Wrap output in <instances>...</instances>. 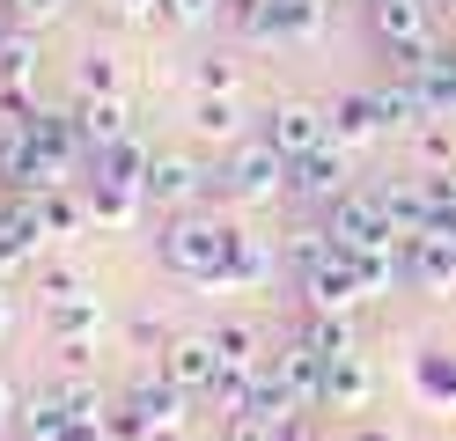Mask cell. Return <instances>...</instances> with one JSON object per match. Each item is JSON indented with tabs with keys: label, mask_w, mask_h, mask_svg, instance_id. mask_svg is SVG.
I'll return each instance as SVG.
<instances>
[{
	"label": "cell",
	"mask_w": 456,
	"mask_h": 441,
	"mask_svg": "<svg viewBox=\"0 0 456 441\" xmlns=\"http://www.w3.org/2000/svg\"><path fill=\"white\" fill-rule=\"evenodd\" d=\"M148 441H191V434H184V427H155Z\"/></svg>",
	"instance_id": "cell-39"
},
{
	"label": "cell",
	"mask_w": 456,
	"mask_h": 441,
	"mask_svg": "<svg viewBox=\"0 0 456 441\" xmlns=\"http://www.w3.org/2000/svg\"><path fill=\"white\" fill-rule=\"evenodd\" d=\"M354 441H390V434H383V427H361V434H354Z\"/></svg>",
	"instance_id": "cell-40"
},
{
	"label": "cell",
	"mask_w": 456,
	"mask_h": 441,
	"mask_svg": "<svg viewBox=\"0 0 456 441\" xmlns=\"http://www.w3.org/2000/svg\"><path fill=\"white\" fill-rule=\"evenodd\" d=\"M265 280H273V250H265V235L236 228V257H228L221 287H265Z\"/></svg>",
	"instance_id": "cell-25"
},
{
	"label": "cell",
	"mask_w": 456,
	"mask_h": 441,
	"mask_svg": "<svg viewBox=\"0 0 456 441\" xmlns=\"http://www.w3.org/2000/svg\"><path fill=\"white\" fill-rule=\"evenodd\" d=\"M162 375L177 382L184 397H207L221 382V353H214V331H177L162 339Z\"/></svg>",
	"instance_id": "cell-10"
},
{
	"label": "cell",
	"mask_w": 456,
	"mask_h": 441,
	"mask_svg": "<svg viewBox=\"0 0 456 441\" xmlns=\"http://www.w3.org/2000/svg\"><path fill=\"white\" fill-rule=\"evenodd\" d=\"M0 8H8V22H15V29H52V22L74 8V0H0Z\"/></svg>",
	"instance_id": "cell-33"
},
{
	"label": "cell",
	"mask_w": 456,
	"mask_h": 441,
	"mask_svg": "<svg viewBox=\"0 0 456 441\" xmlns=\"http://www.w3.org/2000/svg\"><path fill=\"white\" fill-rule=\"evenodd\" d=\"M228 0H169V22H214Z\"/></svg>",
	"instance_id": "cell-36"
},
{
	"label": "cell",
	"mask_w": 456,
	"mask_h": 441,
	"mask_svg": "<svg viewBox=\"0 0 456 441\" xmlns=\"http://www.w3.org/2000/svg\"><path fill=\"white\" fill-rule=\"evenodd\" d=\"M74 126H81V140H89V155H103V147L133 140V103L126 96H81L74 103Z\"/></svg>",
	"instance_id": "cell-15"
},
{
	"label": "cell",
	"mask_w": 456,
	"mask_h": 441,
	"mask_svg": "<svg viewBox=\"0 0 456 441\" xmlns=\"http://www.w3.org/2000/svg\"><path fill=\"white\" fill-rule=\"evenodd\" d=\"M324 228H331L338 250H405V243H397V228H390L383 192H354L346 184V192L324 206Z\"/></svg>",
	"instance_id": "cell-3"
},
{
	"label": "cell",
	"mask_w": 456,
	"mask_h": 441,
	"mask_svg": "<svg viewBox=\"0 0 456 441\" xmlns=\"http://www.w3.org/2000/svg\"><path fill=\"white\" fill-rule=\"evenodd\" d=\"M368 397H376V368H368V353H338V361L324 368V404L331 412H368Z\"/></svg>",
	"instance_id": "cell-17"
},
{
	"label": "cell",
	"mask_w": 456,
	"mask_h": 441,
	"mask_svg": "<svg viewBox=\"0 0 456 441\" xmlns=\"http://www.w3.org/2000/svg\"><path fill=\"white\" fill-rule=\"evenodd\" d=\"M45 331H52V346L67 353V368H89V353L103 339V302H96V294H81V302L45 309Z\"/></svg>",
	"instance_id": "cell-11"
},
{
	"label": "cell",
	"mask_w": 456,
	"mask_h": 441,
	"mask_svg": "<svg viewBox=\"0 0 456 441\" xmlns=\"http://www.w3.org/2000/svg\"><path fill=\"white\" fill-rule=\"evenodd\" d=\"M8 29H15V22H8V8H0V37H8Z\"/></svg>",
	"instance_id": "cell-41"
},
{
	"label": "cell",
	"mask_w": 456,
	"mask_h": 441,
	"mask_svg": "<svg viewBox=\"0 0 456 441\" xmlns=\"http://www.w3.org/2000/svg\"><path fill=\"white\" fill-rule=\"evenodd\" d=\"M427 8H435V0H376V8H368V15H376V37H383V52L397 59V67H427V59H435L442 52V37H435V15H427Z\"/></svg>",
	"instance_id": "cell-5"
},
{
	"label": "cell",
	"mask_w": 456,
	"mask_h": 441,
	"mask_svg": "<svg viewBox=\"0 0 456 441\" xmlns=\"http://www.w3.org/2000/svg\"><path fill=\"white\" fill-rule=\"evenodd\" d=\"M8 331H15V287L0 280V339H8Z\"/></svg>",
	"instance_id": "cell-38"
},
{
	"label": "cell",
	"mask_w": 456,
	"mask_h": 441,
	"mask_svg": "<svg viewBox=\"0 0 456 441\" xmlns=\"http://www.w3.org/2000/svg\"><path fill=\"white\" fill-rule=\"evenodd\" d=\"M74 155H60V147H45V140H30V133H8L0 140V184L8 192H30V199H45V192H60V184H74Z\"/></svg>",
	"instance_id": "cell-4"
},
{
	"label": "cell",
	"mask_w": 456,
	"mask_h": 441,
	"mask_svg": "<svg viewBox=\"0 0 456 441\" xmlns=\"http://www.w3.org/2000/svg\"><path fill=\"white\" fill-rule=\"evenodd\" d=\"M412 390H419L427 404H456V353H449V346L412 353Z\"/></svg>",
	"instance_id": "cell-22"
},
{
	"label": "cell",
	"mask_w": 456,
	"mask_h": 441,
	"mask_svg": "<svg viewBox=\"0 0 456 441\" xmlns=\"http://www.w3.org/2000/svg\"><path fill=\"white\" fill-rule=\"evenodd\" d=\"M331 140L338 147H376V140H390V118H383V103H376V88H346V96L331 103Z\"/></svg>",
	"instance_id": "cell-13"
},
{
	"label": "cell",
	"mask_w": 456,
	"mask_h": 441,
	"mask_svg": "<svg viewBox=\"0 0 456 441\" xmlns=\"http://www.w3.org/2000/svg\"><path fill=\"white\" fill-rule=\"evenodd\" d=\"M126 404L140 412V427L155 434V427H184V404H191V397H184L177 382H169V375L155 368V375H133V390H126Z\"/></svg>",
	"instance_id": "cell-16"
},
{
	"label": "cell",
	"mask_w": 456,
	"mask_h": 441,
	"mask_svg": "<svg viewBox=\"0 0 456 441\" xmlns=\"http://www.w3.org/2000/svg\"><path fill=\"white\" fill-rule=\"evenodd\" d=\"M103 15L118 29H155V22H169V0H103Z\"/></svg>",
	"instance_id": "cell-32"
},
{
	"label": "cell",
	"mask_w": 456,
	"mask_h": 441,
	"mask_svg": "<svg viewBox=\"0 0 456 441\" xmlns=\"http://www.w3.org/2000/svg\"><path fill=\"white\" fill-rule=\"evenodd\" d=\"M368 8H376V0H368Z\"/></svg>",
	"instance_id": "cell-43"
},
{
	"label": "cell",
	"mask_w": 456,
	"mask_h": 441,
	"mask_svg": "<svg viewBox=\"0 0 456 441\" xmlns=\"http://www.w3.org/2000/svg\"><path fill=\"white\" fill-rule=\"evenodd\" d=\"M273 147H280V155H309V147H324L331 140V110L324 103H302V96H280L273 110H265V126H258Z\"/></svg>",
	"instance_id": "cell-9"
},
{
	"label": "cell",
	"mask_w": 456,
	"mask_h": 441,
	"mask_svg": "<svg viewBox=\"0 0 456 441\" xmlns=\"http://www.w3.org/2000/svg\"><path fill=\"white\" fill-rule=\"evenodd\" d=\"M0 88H37V29L0 37Z\"/></svg>",
	"instance_id": "cell-27"
},
{
	"label": "cell",
	"mask_w": 456,
	"mask_h": 441,
	"mask_svg": "<svg viewBox=\"0 0 456 441\" xmlns=\"http://www.w3.org/2000/svg\"><path fill=\"white\" fill-rule=\"evenodd\" d=\"M214 353H221V368H243V375H250V368H265L273 346H265V331H258L250 316H221V323H214Z\"/></svg>",
	"instance_id": "cell-19"
},
{
	"label": "cell",
	"mask_w": 456,
	"mask_h": 441,
	"mask_svg": "<svg viewBox=\"0 0 456 441\" xmlns=\"http://www.w3.org/2000/svg\"><path fill=\"white\" fill-rule=\"evenodd\" d=\"M331 0H265V45H317Z\"/></svg>",
	"instance_id": "cell-14"
},
{
	"label": "cell",
	"mask_w": 456,
	"mask_h": 441,
	"mask_svg": "<svg viewBox=\"0 0 456 441\" xmlns=\"http://www.w3.org/2000/svg\"><path fill=\"white\" fill-rule=\"evenodd\" d=\"M15 427H22V441H67V434H74V420H67V397H60V390H37V397H22Z\"/></svg>",
	"instance_id": "cell-20"
},
{
	"label": "cell",
	"mask_w": 456,
	"mask_h": 441,
	"mask_svg": "<svg viewBox=\"0 0 456 441\" xmlns=\"http://www.w3.org/2000/svg\"><path fill=\"white\" fill-rule=\"evenodd\" d=\"M148 162H155V147H140V140H118L103 155H89V169L103 184H140V192H148Z\"/></svg>",
	"instance_id": "cell-23"
},
{
	"label": "cell",
	"mask_w": 456,
	"mask_h": 441,
	"mask_svg": "<svg viewBox=\"0 0 456 441\" xmlns=\"http://www.w3.org/2000/svg\"><path fill=\"white\" fill-rule=\"evenodd\" d=\"M346 176H354V147H338V140H324V147H309V155H295L288 162V199H302V206H324L346 192Z\"/></svg>",
	"instance_id": "cell-7"
},
{
	"label": "cell",
	"mask_w": 456,
	"mask_h": 441,
	"mask_svg": "<svg viewBox=\"0 0 456 441\" xmlns=\"http://www.w3.org/2000/svg\"><path fill=\"white\" fill-rule=\"evenodd\" d=\"M81 294H96V287L81 280L74 265H37V302H45V309H60V302H81Z\"/></svg>",
	"instance_id": "cell-30"
},
{
	"label": "cell",
	"mask_w": 456,
	"mask_h": 441,
	"mask_svg": "<svg viewBox=\"0 0 456 441\" xmlns=\"http://www.w3.org/2000/svg\"><path fill=\"white\" fill-rule=\"evenodd\" d=\"M449 67H456V52H449Z\"/></svg>",
	"instance_id": "cell-42"
},
{
	"label": "cell",
	"mask_w": 456,
	"mask_h": 441,
	"mask_svg": "<svg viewBox=\"0 0 456 441\" xmlns=\"http://www.w3.org/2000/svg\"><path fill=\"white\" fill-rule=\"evenodd\" d=\"M405 280L419 294H456V235L449 228L412 235V243H405Z\"/></svg>",
	"instance_id": "cell-12"
},
{
	"label": "cell",
	"mask_w": 456,
	"mask_h": 441,
	"mask_svg": "<svg viewBox=\"0 0 456 441\" xmlns=\"http://www.w3.org/2000/svg\"><path fill=\"white\" fill-rule=\"evenodd\" d=\"M214 192L228 206H273V199H288V155L258 133V140H236L228 147V162L214 169Z\"/></svg>",
	"instance_id": "cell-2"
},
{
	"label": "cell",
	"mask_w": 456,
	"mask_h": 441,
	"mask_svg": "<svg viewBox=\"0 0 456 441\" xmlns=\"http://www.w3.org/2000/svg\"><path fill=\"white\" fill-rule=\"evenodd\" d=\"M37 214H45V243H74L81 228H96V221H89V199H74V184L45 192V199H37Z\"/></svg>",
	"instance_id": "cell-21"
},
{
	"label": "cell",
	"mask_w": 456,
	"mask_h": 441,
	"mask_svg": "<svg viewBox=\"0 0 456 441\" xmlns=\"http://www.w3.org/2000/svg\"><path fill=\"white\" fill-rule=\"evenodd\" d=\"M295 280H302V302L309 309H324V316H354V302H361V273H354V257L338 250V243H324L317 257H302L295 265Z\"/></svg>",
	"instance_id": "cell-6"
},
{
	"label": "cell",
	"mask_w": 456,
	"mask_h": 441,
	"mask_svg": "<svg viewBox=\"0 0 456 441\" xmlns=\"http://www.w3.org/2000/svg\"><path fill=\"white\" fill-rule=\"evenodd\" d=\"M155 250H162V265H169L177 280H191V287H221L228 257H236V221L184 206V214H169V221H162Z\"/></svg>",
	"instance_id": "cell-1"
},
{
	"label": "cell",
	"mask_w": 456,
	"mask_h": 441,
	"mask_svg": "<svg viewBox=\"0 0 456 441\" xmlns=\"http://www.w3.org/2000/svg\"><path fill=\"white\" fill-rule=\"evenodd\" d=\"M419 176H427V169H419ZM427 199H435V228L456 235V169H435V176H427Z\"/></svg>",
	"instance_id": "cell-34"
},
{
	"label": "cell",
	"mask_w": 456,
	"mask_h": 441,
	"mask_svg": "<svg viewBox=\"0 0 456 441\" xmlns=\"http://www.w3.org/2000/svg\"><path fill=\"white\" fill-rule=\"evenodd\" d=\"M309 346L324 353V361H338V353H361L354 346V316H324V309H309V331H302Z\"/></svg>",
	"instance_id": "cell-28"
},
{
	"label": "cell",
	"mask_w": 456,
	"mask_h": 441,
	"mask_svg": "<svg viewBox=\"0 0 456 441\" xmlns=\"http://www.w3.org/2000/svg\"><path fill=\"white\" fill-rule=\"evenodd\" d=\"M191 133L236 147V140H243V103H236V96H199V103H191Z\"/></svg>",
	"instance_id": "cell-24"
},
{
	"label": "cell",
	"mask_w": 456,
	"mask_h": 441,
	"mask_svg": "<svg viewBox=\"0 0 456 441\" xmlns=\"http://www.w3.org/2000/svg\"><path fill=\"white\" fill-rule=\"evenodd\" d=\"M207 192H214V169H199L191 155H177V147H155V162H148V206L184 214V206H199Z\"/></svg>",
	"instance_id": "cell-8"
},
{
	"label": "cell",
	"mask_w": 456,
	"mask_h": 441,
	"mask_svg": "<svg viewBox=\"0 0 456 441\" xmlns=\"http://www.w3.org/2000/svg\"><path fill=\"white\" fill-rule=\"evenodd\" d=\"M191 88H199V96H236V88H243V67H236V59H199V67H191Z\"/></svg>",
	"instance_id": "cell-31"
},
{
	"label": "cell",
	"mask_w": 456,
	"mask_h": 441,
	"mask_svg": "<svg viewBox=\"0 0 456 441\" xmlns=\"http://www.w3.org/2000/svg\"><path fill=\"white\" fill-rule=\"evenodd\" d=\"M74 88H81V96H126V88H118V59H110V52H81L74 59Z\"/></svg>",
	"instance_id": "cell-29"
},
{
	"label": "cell",
	"mask_w": 456,
	"mask_h": 441,
	"mask_svg": "<svg viewBox=\"0 0 456 441\" xmlns=\"http://www.w3.org/2000/svg\"><path fill=\"white\" fill-rule=\"evenodd\" d=\"M221 441H280V427L258 420V412H228V420H221Z\"/></svg>",
	"instance_id": "cell-35"
},
{
	"label": "cell",
	"mask_w": 456,
	"mask_h": 441,
	"mask_svg": "<svg viewBox=\"0 0 456 441\" xmlns=\"http://www.w3.org/2000/svg\"><path fill=\"white\" fill-rule=\"evenodd\" d=\"M456 118H419V126H412V162L427 169V176H435V169H456Z\"/></svg>",
	"instance_id": "cell-26"
},
{
	"label": "cell",
	"mask_w": 456,
	"mask_h": 441,
	"mask_svg": "<svg viewBox=\"0 0 456 441\" xmlns=\"http://www.w3.org/2000/svg\"><path fill=\"white\" fill-rule=\"evenodd\" d=\"M15 412H22V397H15V382H8V375H0V434H8V427H15Z\"/></svg>",
	"instance_id": "cell-37"
},
{
	"label": "cell",
	"mask_w": 456,
	"mask_h": 441,
	"mask_svg": "<svg viewBox=\"0 0 456 441\" xmlns=\"http://www.w3.org/2000/svg\"><path fill=\"white\" fill-rule=\"evenodd\" d=\"M140 206H148V192L140 184H103V176H89V221L110 228V235H126L140 221Z\"/></svg>",
	"instance_id": "cell-18"
}]
</instances>
